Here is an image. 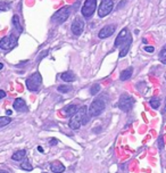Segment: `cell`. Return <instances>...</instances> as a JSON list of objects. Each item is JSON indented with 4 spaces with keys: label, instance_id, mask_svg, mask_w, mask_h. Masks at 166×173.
<instances>
[{
    "label": "cell",
    "instance_id": "obj_1",
    "mask_svg": "<svg viewBox=\"0 0 166 173\" xmlns=\"http://www.w3.org/2000/svg\"><path fill=\"white\" fill-rule=\"evenodd\" d=\"M88 121H89V116L86 114V107L83 106L77 110V113L74 116L71 117L70 128L73 130H77L81 125H84V124L88 123Z\"/></svg>",
    "mask_w": 166,
    "mask_h": 173
},
{
    "label": "cell",
    "instance_id": "obj_2",
    "mask_svg": "<svg viewBox=\"0 0 166 173\" xmlns=\"http://www.w3.org/2000/svg\"><path fill=\"white\" fill-rule=\"evenodd\" d=\"M134 103H136V100H134V98L132 96L124 93V95H122L120 97L117 106H118L120 110H123V112H130L133 108V106H134Z\"/></svg>",
    "mask_w": 166,
    "mask_h": 173
},
{
    "label": "cell",
    "instance_id": "obj_3",
    "mask_svg": "<svg viewBox=\"0 0 166 173\" xmlns=\"http://www.w3.org/2000/svg\"><path fill=\"white\" fill-rule=\"evenodd\" d=\"M71 10H72V8H71V7H68V6L63 7V8H60L59 10H57L56 14H55V15L51 17V20H53V23H56V24L64 23V22H65V21H66L68 17H70Z\"/></svg>",
    "mask_w": 166,
    "mask_h": 173
},
{
    "label": "cell",
    "instance_id": "obj_4",
    "mask_svg": "<svg viewBox=\"0 0 166 173\" xmlns=\"http://www.w3.org/2000/svg\"><path fill=\"white\" fill-rule=\"evenodd\" d=\"M42 83V77H41L40 73H33L30 77H27L26 80V88L30 91H37L39 89V86Z\"/></svg>",
    "mask_w": 166,
    "mask_h": 173
},
{
    "label": "cell",
    "instance_id": "obj_5",
    "mask_svg": "<svg viewBox=\"0 0 166 173\" xmlns=\"http://www.w3.org/2000/svg\"><path fill=\"white\" fill-rule=\"evenodd\" d=\"M17 38L14 34H9L7 37H3L0 41V48L2 50H12L17 46Z\"/></svg>",
    "mask_w": 166,
    "mask_h": 173
},
{
    "label": "cell",
    "instance_id": "obj_6",
    "mask_svg": "<svg viewBox=\"0 0 166 173\" xmlns=\"http://www.w3.org/2000/svg\"><path fill=\"white\" fill-rule=\"evenodd\" d=\"M105 110V101L103 99L93 100L89 107V115L90 116H98L103 113Z\"/></svg>",
    "mask_w": 166,
    "mask_h": 173
},
{
    "label": "cell",
    "instance_id": "obj_7",
    "mask_svg": "<svg viewBox=\"0 0 166 173\" xmlns=\"http://www.w3.org/2000/svg\"><path fill=\"white\" fill-rule=\"evenodd\" d=\"M97 7V0H85L83 3V7L81 9V13L85 18L92 16V14L95 13Z\"/></svg>",
    "mask_w": 166,
    "mask_h": 173
},
{
    "label": "cell",
    "instance_id": "obj_8",
    "mask_svg": "<svg viewBox=\"0 0 166 173\" xmlns=\"http://www.w3.org/2000/svg\"><path fill=\"white\" fill-rule=\"evenodd\" d=\"M114 1L113 0H103L100 2L99 9H98V15L99 17H105L113 10Z\"/></svg>",
    "mask_w": 166,
    "mask_h": 173
},
{
    "label": "cell",
    "instance_id": "obj_9",
    "mask_svg": "<svg viewBox=\"0 0 166 173\" xmlns=\"http://www.w3.org/2000/svg\"><path fill=\"white\" fill-rule=\"evenodd\" d=\"M83 29H84V23H83L82 18L80 17H76L74 22L72 23V26H71V30L73 32L74 35H81L83 32Z\"/></svg>",
    "mask_w": 166,
    "mask_h": 173
},
{
    "label": "cell",
    "instance_id": "obj_10",
    "mask_svg": "<svg viewBox=\"0 0 166 173\" xmlns=\"http://www.w3.org/2000/svg\"><path fill=\"white\" fill-rule=\"evenodd\" d=\"M131 33L129 32V30L127 29H123V30L121 31L120 34L117 35L116 40H115V42H114V46L115 47H118V46H122L125 41H127L129 39H131Z\"/></svg>",
    "mask_w": 166,
    "mask_h": 173
},
{
    "label": "cell",
    "instance_id": "obj_11",
    "mask_svg": "<svg viewBox=\"0 0 166 173\" xmlns=\"http://www.w3.org/2000/svg\"><path fill=\"white\" fill-rule=\"evenodd\" d=\"M114 32H115V25H106V26H104L103 29L100 30L98 37H99L100 39H106V38L113 35Z\"/></svg>",
    "mask_w": 166,
    "mask_h": 173
},
{
    "label": "cell",
    "instance_id": "obj_12",
    "mask_svg": "<svg viewBox=\"0 0 166 173\" xmlns=\"http://www.w3.org/2000/svg\"><path fill=\"white\" fill-rule=\"evenodd\" d=\"M13 107H14V110H17V112H20V113H23V112H26L27 110L26 103H25V100L22 99V98H17V99L14 100Z\"/></svg>",
    "mask_w": 166,
    "mask_h": 173
},
{
    "label": "cell",
    "instance_id": "obj_13",
    "mask_svg": "<svg viewBox=\"0 0 166 173\" xmlns=\"http://www.w3.org/2000/svg\"><path fill=\"white\" fill-rule=\"evenodd\" d=\"M77 110H77L76 105H74V104H70V105H67V106L63 110V115L65 117H72L77 113Z\"/></svg>",
    "mask_w": 166,
    "mask_h": 173
},
{
    "label": "cell",
    "instance_id": "obj_14",
    "mask_svg": "<svg viewBox=\"0 0 166 173\" xmlns=\"http://www.w3.org/2000/svg\"><path fill=\"white\" fill-rule=\"evenodd\" d=\"M50 169L55 173H63L64 171L66 170L65 166H64V164L60 163L59 161H55L53 163H50Z\"/></svg>",
    "mask_w": 166,
    "mask_h": 173
},
{
    "label": "cell",
    "instance_id": "obj_15",
    "mask_svg": "<svg viewBox=\"0 0 166 173\" xmlns=\"http://www.w3.org/2000/svg\"><path fill=\"white\" fill-rule=\"evenodd\" d=\"M60 79L65 82H73L75 81V74L73 72H71V71H67V72H64V73L60 74Z\"/></svg>",
    "mask_w": 166,
    "mask_h": 173
},
{
    "label": "cell",
    "instance_id": "obj_16",
    "mask_svg": "<svg viewBox=\"0 0 166 173\" xmlns=\"http://www.w3.org/2000/svg\"><path fill=\"white\" fill-rule=\"evenodd\" d=\"M131 43H132V38H131V39H129L127 41H125V42L122 44V49H121V51H120V57H121V58L127 55L130 47H131Z\"/></svg>",
    "mask_w": 166,
    "mask_h": 173
},
{
    "label": "cell",
    "instance_id": "obj_17",
    "mask_svg": "<svg viewBox=\"0 0 166 173\" xmlns=\"http://www.w3.org/2000/svg\"><path fill=\"white\" fill-rule=\"evenodd\" d=\"M25 155H26V150H24V149L17 150V152H15V153L13 154V156H12V160L18 162V161L24 160Z\"/></svg>",
    "mask_w": 166,
    "mask_h": 173
},
{
    "label": "cell",
    "instance_id": "obj_18",
    "mask_svg": "<svg viewBox=\"0 0 166 173\" xmlns=\"http://www.w3.org/2000/svg\"><path fill=\"white\" fill-rule=\"evenodd\" d=\"M132 73H133V68L132 67H129L127 70H124L122 71V73H121V81H126V80H129L130 77H132Z\"/></svg>",
    "mask_w": 166,
    "mask_h": 173
},
{
    "label": "cell",
    "instance_id": "obj_19",
    "mask_svg": "<svg viewBox=\"0 0 166 173\" xmlns=\"http://www.w3.org/2000/svg\"><path fill=\"white\" fill-rule=\"evenodd\" d=\"M13 25H14V27L18 31V33H21V32L23 31L22 25H21V22H20V17L17 16V15H14L13 16Z\"/></svg>",
    "mask_w": 166,
    "mask_h": 173
},
{
    "label": "cell",
    "instance_id": "obj_20",
    "mask_svg": "<svg viewBox=\"0 0 166 173\" xmlns=\"http://www.w3.org/2000/svg\"><path fill=\"white\" fill-rule=\"evenodd\" d=\"M149 104L153 108L157 110V108H159V106H160V99L158 97H153V98L149 100Z\"/></svg>",
    "mask_w": 166,
    "mask_h": 173
},
{
    "label": "cell",
    "instance_id": "obj_21",
    "mask_svg": "<svg viewBox=\"0 0 166 173\" xmlns=\"http://www.w3.org/2000/svg\"><path fill=\"white\" fill-rule=\"evenodd\" d=\"M21 169H23V170L25 171H32L33 170V167H32V165H31L30 161L29 160H24L22 163H21Z\"/></svg>",
    "mask_w": 166,
    "mask_h": 173
},
{
    "label": "cell",
    "instance_id": "obj_22",
    "mask_svg": "<svg viewBox=\"0 0 166 173\" xmlns=\"http://www.w3.org/2000/svg\"><path fill=\"white\" fill-rule=\"evenodd\" d=\"M12 122V119L9 116H1L0 117V128L6 127L7 124H9Z\"/></svg>",
    "mask_w": 166,
    "mask_h": 173
},
{
    "label": "cell",
    "instance_id": "obj_23",
    "mask_svg": "<svg viewBox=\"0 0 166 173\" xmlns=\"http://www.w3.org/2000/svg\"><path fill=\"white\" fill-rule=\"evenodd\" d=\"M57 90L62 93H67V92H70V91H72V86H58Z\"/></svg>",
    "mask_w": 166,
    "mask_h": 173
},
{
    "label": "cell",
    "instance_id": "obj_24",
    "mask_svg": "<svg viewBox=\"0 0 166 173\" xmlns=\"http://www.w3.org/2000/svg\"><path fill=\"white\" fill-rule=\"evenodd\" d=\"M158 57H159V59L162 63L166 64V46L163 47V49L160 50L159 55H158Z\"/></svg>",
    "mask_w": 166,
    "mask_h": 173
},
{
    "label": "cell",
    "instance_id": "obj_25",
    "mask_svg": "<svg viewBox=\"0 0 166 173\" xmlns=\"http://www.w3.org/2000/svg\"><path fill=\"white\" fill-rule=\"evenodd\" d=\"M100 91V84L96 83L93 84L92 86H91V89H90V93L92 95V96H95V95H97V93Z\"/></svg>",
    "mask_w": 166,
    "mask_h": 173
},
{
    "label": "cell",
    "instance_id": "obj_26",
    "mask_svg": "<svg viewBox=\"0 0 166 173\" xmlns=\"http://www.w3.org/2000/svg\"><path fill=\"white\" fill-rule=\"evenodd\" d=\"M158 148H159L160 150L164 149V141H163V136L160 134L159 138H158Z\"/></svg>",
    "mask_w": 166,
    "mask_h": 173
},
{
    "label": "cell",
    "instance_id": "obj_27",
    "mask_svg": "<svg viewBox=\"0 0 166 173\" xmlns=\"http://www.w3.org/2000/svg\"><path fill=\"white\" fill-rule=\"evenodd\" d=\"M58 143V140L55 139V138H51V139L49 140V145L50 146H53V145H57Z\"/></svg>",
    "mask_w": 166,
    "mask_h": 173
},
{
    "label": "cell",
    "instance_id": "obj_28",
    "mask_svg": "<svg viewBox=\"0 0 166 173\" xmlns=\"http://www.w3.org/2000/svg\"><path fill=\"white\" fill-rule=\"evenodd\" d=\"M145 50H146L147 53H153L154 50H155V48L154 47H145Z\"/></svg>",
    "mask_w": 166,
    "mask_h": 173
},
{
    "label": "cell",
    "instance_id": "obj_29",
    "mask_svg": "<svg viewBox=\"0 0 166 173\" xmlns=\"http://www.w3.org/2000/svg\"><path fill=\"white\" fill-rule=\"evenodd\" d=\"M5 97H6V92H5L3 90H1V91H0V98L2 99V98H5Z\"/></svg>",
    "mask_w": 166,
    "mask_h": 173
},
{
    "label": "cell",
    "instance_id": "obj_30",
    "mask_svg": "<svg viewBox=\"0 0 166 173\" xmlns=\"http://www.w3.org/2000/svg\"><path fill=\"white\" fill-rule=\"evenodd\" d=\"M7 7H6V3H1V12H3V10H6Z\"/></svg>",
    "mask_w": 166,
    "mask_h": 173
},
{
    "label": "cell",
    "instance_id": "obj_31",
    "mask_svg": "<svg viewBox=\"0 0 166 173\" xmlns=\"http://www.w3.org/2000/svg\"><path fill=\"white\" fill-rule=\"evenodd\" d=\"M38 150H39V152H40V153H43V149H42V147H41V146H39V147H38Z\"/></svg>",
    "mask_w": 166,
    "mask_h": 173
},
{
    "label": "cell",
    "instance_id": "obj_32",
    "mask_svg": "<svg viewBox=\"0 0 166 173\" xmlns=\"http://www.w3.org/2000/svg\"><path fill=\"white\" fill-rule=\"evenodd\" d=\"M12 113H13V112H12V110H7V112H6V114H8V116H9V115H10V114H12Z\"/></svg>",
    "mask_w": 166,
    "mask_h": 173
},
{
    "label": "cell",
    "instance_id": "obj_33",
    "mask_svg": "<svg viewBox=\"0 0 166 173\" xmlns=\"http://www.w3.org/2000/svg\"><path fill=\"white\" fill-rule=\"evenodd\" d=\"M166 112V98H165V107H164V110H163V113H165Z\"/></svg>",
    "mask_w": 166,
    "mask_h": 173
},
{
    "label": "cell",
    "instance_id": "obj_34",
    "mask_svg": "<svg viewBox=\"0 0 166 173\" xmlns=\"http://www.w3.org/2000/svg\"><path fill=\"white\" fill-rule=\"evenodd\" d=\"M0 173H9V172H7V171H5V170H1L0 171Z\"/></svg>",
    "mask_w": 166,
    "mask_h": 173
},
{
    "label": "cell",
    "instance_id": "obj_35",
    "mask_svg": "<svg viewBox=\"0 0 166 173\" xmlns=\"http://www.w3.org/2000/svg\"><path fill=\"white\" fill-rule=\"evenodd\" d=\"M142 42H143V43H147V42H148V41H147L146 39H142Z\"/></svg>",
    "mask_w": 166,
    "mask_h": 173
}]
</instances>
